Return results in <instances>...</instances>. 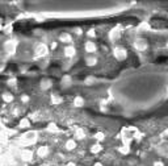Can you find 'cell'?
<instances>
[{
	"label": "cell",
	"mask_w": 168,
	"mask_h": 166,
	"mask_svg": "<svg viewBox=\"0 0 168 166\" xmlns=\"http://www.w3.org/2000/svg\"><path fill=\"white\" fill-rule=\"evenodd\" d=\"M74 32L78 33V36H80V34H81V29L80 28H75V29H74Z\"/></svg>",
	"instance_id": "29"
},
{
	"label": "cell",
	"mask_w": 168,
	"mask_h": 166,
	"mask_svg": "<svg viewBox=\"0 0 168 166\" xmlns=\"http://www.w3.org/2000/svg\"><path fill=\"white\" fill-rule=\"evenodd\" d=\"M9 86H12L13 88H16V78H12V79H8V82H7Z\"/></svg>",
	"instance_id": "24"
},
{
	"label": "cell",
	"mask_w": 168,
	"mask_h": 166,
	"mask_svg": "<svg viewBox=\"0 0 168 166\" xmlns=\"http://www.w3.org/2000/svg\"><path fill=\"white\" fill-rule=\"evenodd\" d=\"M59 41L62 42H71L72 41V36L67 32H63V33L59 34Z\"/></svg>",
	"instance_id": "12"
},
{
	"label": "cell",
	"mask_w": 168,
	"mask_h": 166,
	"mask_svg": "<svg viewBox=\"0 0 168 166\" xmlns=\"http://www.w3.org/2000/svg\"><path fill=\"white\" fill-rule=\"evenodd\" d=\"M5 32H7V33H9V32H12V27H11V25H8L7 29H5Z\"/></svg>",
	"instance_id": "30"
},
{
	"label": "cell",
	"mask_w": 168,
	"mask_h": 166,
	"mask_svg": "<svg viewBox=\"0 0 168 166\" xmlns=\"http://www.w3.org/2000/svg\"><path fill=\"white\" fill-rule=\"evenodd\" d=\"M48 130H49V132H53V133L58 132V127H57V124H54V123L49 124V125H48Z\"/></svg>",
	"instance_id": "21"
},
{
	"label": "cell",
	"mask_w": 168,
	"mask_h": 166,
	"mask_svg": "<svg viewBox=\"0 0 168 166\" xmlns=\"http://www.w3.org/2000/svg\"><path fill=\"white\" fill-rule=\"evenodd\" d=\"M121 37V32H120V28H114L110 30V33H109V38L112 40V41H116V40H118Z\"/></svg>",
	"instance_id": "9"
},
{
	"label": "cell",
	"mask_w": 168,
	"mask_h": 166,
	"mask_svg": "<svg viewBox=\"0 0 168 166\" xmlns=\"http://www.w3.org/2000/svg\"><path fill=\"white\" fill-rule=\"evenodd\" d=\"M21 101H22V103H28V101H29V96H28V95L22 94L21 95Z\"/></svg>",
	"instance_id": "25"
},
{
	"label": "cell",
	"mask_w": 168,
	"mask_h": 166,
	"mask_svg": "<svg viewBox=\"0 0 168 166\" xmlns=\"http://www.w3.org/2000/svg\"><path fill=\"white\" fill-rule=\"evenodd\" d=\"M167 46H168V41H167Z\"/></svg>",
	"instance_id": "33"
},
{
	"label": "cell",
	"mask_w": 168,
	"mask_h": 166,
	"mask_svg": "<svg viewBox=\"0 0 168 166\" xmlns=\"http://www.w3.org/2000/svg\"><path fill=\"white\" fill-rule=\"evenodd\" d=\"M84 49H85V51H87V53H95L96 49H97V46L95 45V42L87 41V42L84 43Z\"/></svg>",
	"instance_id": "8"
},
{
	"label": "cell",
	"mask_w": 168,
	"mask_h": 166,
	"mask_svg": "<svg viewBox=\"0 0 168 166\" xmlns=\"http://www.w3.org/2000/svg\"><path fill=\"white\" fill-rule=\"evenodd\" d=\"M57 46H58L57 42H51V43H50V49H51V50H55V49H57Z\"/></svg>",
	"instance_id": "26"
},
{
	"label": "cell",
	"mask_w": 168,
	"mask_h": 166,
	"mask_svg": "<svg viewBox=\"0 0 168 166\" xmlns=\"http://www.w3.org/2000/svg\"><path fill=\"white\" fill-rule=\"evenodd\" d=\"M16 48H17V43H16V41H13V40H8V41H5V43H4V49L8 54L16 53Z\"/></svg>",
	"instance_id": "2"
},
{
	"label": "cell",
	"mask_w": 168,
	"mask_h": 166,
	"mask_svg": "<svg viewBox=\"0 0 168 166\" xmlns=\"http://www.w3.org/2000/svg\"><path fill=\"white\" fill-rule=\"evenodd\" d=\"M50 101H51V104H61L62 101H63V99H62L59 95H51Z\"/></svg>",
	"instance_id": "17"
},
{
	"label": "cell",
	"mask_w": 168,
	"mask_h": 166,
	"mask_svg": "<svg viewBox=\"0 0 168 166\" xmlns=\"http://www.w3.org/2000/svg\"><path fill=\"white\" fill-rule=\"evenodd\" d=\"M154 166H164V164H163V161H155Z\"/></svg>",
	"instance_id": "28"
},
{
	"label": "cell",
	"mask_w": 168,
	"mask_h": 166,
	"mask_svg": "<svg viewBox=\"0 0 168 166\" xmlns=\"http://www.w3.org/2000/svg\"><path fill=\"white\" fill-rule=\"evenodd\" d=\"M87 36L89 37V38H95L96 37V30L95 29H89V30L87 32Z\"/></svg>",
	"instance_id": "22"
},
{
	"label": "cell",
	"mask_w": 168,
	"mask_h": 166,
	"mask_svg": "<svg viewBox=\"0 0 168 166\" xmlns=\"http://www.w3.org/2000/svg\"><path fill=\"white\" fill-rule=\"evenodd\" d=\"M21 158L24 159V161H26V162L32 161V159H33V153H32L30 150H24L22 154H21Z\"/></svg>",
	"instance_id": "13"
},
{
	"label": "cell",
	"mask_w": 168,
	"mask_h": 166,
	"mask_svg": "<svg viewBox=\"0 0 168 166\" xmlns=\"http://www.w3.org/2000/svg\"><path fill=\"white\" fill-rule=\"evenodd\" d=\"M66 166H76L75 164H74V162H70V164H67Z\"/></svg>",
	"instance_id": "32"
},
{
	"label": "cell",
	"mask_w": 168,
	"mask_h": 166,
	"mask_svg": "<svg viewBox=\"0 0 168 166\" xmlns=\"http://www.w3.org/2000/svg\"><path fill=\"white\" fill-rule=\"evenodd\" d=\"M134 48L137 49L138 51H144L149 49V42L144 38H137L134 41Z\"/></svg>",
	"instance_id": "1"
},
{
	"label": "cell",
	"mask_w": 168,
	"mask_h": 166,
	"mask_svg": "<svg viewBox=\"0 0 168 166\" xmlns=\"http://www.w3.org/2000/svg\"><path fill=\"white\" fill-rule=\"evenodd\" d=\"M85 65L88 66V67H93V66L97 65V58L95 55H88L87 58H85Z\"/></svg>",
	"instance_id": "10"
},
{
	"label": "cell",
	"mask_w": 168,
	"mask_h": 166,
	"mask_svg": "<svg viewBox=\"0 0 168 166\" xmlns=\"http://www.w3.org/2000/svg\"><path fill=\"white\" fill-rule=\"evenodd\" d=\"M75 54H76V49L74 45H67L66 48H64V55H66V57L72 58Z\"/></svg>",
	"instance_id": "7"
},
{
	"label": "cell",
	"mask_w": 168,
	"mask_h": 166,
	"mask_svg": "<svg viewBox=\"0 0 168 166\" xmlns=\"http://www.w3.org/2000/svg\"><path fill=\"white\" fill-rule=\"evenodd\" d=\"M61 86L62 88H68V87L72 86V78L70 75H64L61 80Z\"/></svg>",
	"instance_id": "5"
},
{
	"label": "cell",
	"mask_w": 168,
	"mask_h": 166,
	"mask_svg": "<svg viewBox=\"0 0 168 166\" xmlns=\"http://www.w3.org/2000/svg\"><path fill=\"white\" fill-rule=\"evenodd\" d=\"M49 153H50V150H49L48 146H40V148H38V150H37L38 157H41V158H45V157H48Z\"/></svg>",
	"instance_id": "11"
},
{
	"label": "cell",
	"mask_w": 168,
	"mask_h": 166,
	"mask_svg": "<svg viewBox=\"0 0 168 166\" xmlns=\"http://www.w3.org/2000/svg\"><path fill=\"white\" fill-rule=\"evenodd\" d=\"M84 98H81V96H76L75 99H74V106L76 107V108H80V107H83L84 106Z\"/></svg>",
	"instance_id": "14"
},
{
	"label": "cell",
	"mask_w": 168,
	"mask_h": 166,
	"mask_svg": "<svg viewBox=\"0 0 168 166\" xmlns=\"http://www.w3.org/2000/svg\"><path fill=\"white\" fill-rule=\"evenodd\" d=\"M76 148V141L74 138H70V140H67V142H66V149L67 150H74Z\"/></svg>",
	"instance_id": "15"
},
{
	"label": "cell",
	"mask_w": 168,
	"mask_h": 166,
	"mask_svg": "<svg viewBox=\"0 0 168 166\" xmlns=\"http://www.w3.org/2000/svg\"><path fill=\"white\" fill-rule=\"evenodd\" d=\"M34 51H36L37 57H45V55H48V53H49V48L45 43H38Z\"/></svg>",
	"instance_id": "3"
},
{
	"label": "cell",
	"mask_w": 168,
	"mask_h": 166,
	"mask_svg": "<svg viewBox=\"0 0 168 166\" xmlns=\"http://www.w3.org/2000/svg\"><path fill=\"white\" fill-rule=\"evenodd\" d=\"M85 83H87V84H91V83H95V79H93V78H88V79L87 80H85Z\"/></svg>",
	"instance_id": "27"
},
{
	"label": "cell",
	"mask_w": 168,
	"mask_h": 166,
	"mask_svg": "<svg viewBox=\"0 0 168 166\" xmlns=\"http://www.w3.org/2000/svg\"><path fill=\"white\" fill-rule=\"evenodd\" d=\"M1 98H3V100H4V103H11V101H13V95L11 94V92H3Z\"/></svg>",
	"instance_id": "16"
},
{
	"label": "cell",
	"mask_w": 168,
	"mask_h": 166,
	"mask_svg": "<svg viewBox=\"0 0 168 166\" xmlns=\"http://www.w3.org/2000/svg\"><path fill=\"white\" fill-rule=\"evenodd\" d=\"M30 127V121H29V119H21L20 120V128H29Z\"/></svg>",
	"instance_id": "18"
},
{
	"label": "cell",
	"mask_w": 168,
	"mask_h": 166,
	"mask_svg": "<svg viewBox=\"0 0 168 166\" xmlns=\"http://www.w3.org/2000/svg\"><path fill=\"white\" fill-rule=\"evenodd\" d=\"M102 150V146L100 144H96V145H92L91 146V152L92 153H99V152H101Z\"/></svg>",
	"instance_id": "20"
},
{
	"label": "cell",
	"mask_w": 168,
	"mask_h": 166,
	"mask_svg": "<svg viewBox=\"0 0 168 166\" xmlns=\"http://www.w3.org/2000/svg\"><path fill=\"white\" fill-rule=\"evenodd\" d=\"M114 57H116V59H118V61H123V59H126V57H128V51L122 48H117V49H114Z\"/></svg>",
	"instance_id": "4"
},
{
	"label": "cell",
	"mask_w": 168,
	"mask_h": 166,
	"mask_svg": "<svg viewBox=\"0 0 168 166\" xmlns=\"http://www.w3.org/2000/svg\"><path fill=\"white\" fill-rule=\"evenodd\" d=\"M95 138L99 140V141H102V140L105 138V135H104V133H101V132H97L95 135Z\"/></svg>",
	"instance_id": "23"
},
{
	"label": "cell",
	"mask_w": 168,
	"mask_h": 166,
	"mask_svg": "<svg viewBox=\"0 0 168 166\" xmlns=\"http://www.w3.org/2000/svg\"><path fill=\"white\" fill-rule=\"evenodd\" d=\"M84 129H80V128H79V129H76V133H75V138L76 140H83L84 138Z\"/></svg>",
	"instance_id": "19"
},
{
	"label": "cell",
	"mask_w": 168,
	"mask_h": 166,
	"mask_svg": "<svg viewBox=\"0 0 168 166\" xmlns=\"http://www.w3.org/2000/svg\"><path fill=\"white\" fill-rule=\"evenodd\" d=\"M40 86H41V90L46 91V90H49L50 87H53V80L49 79V78H43V79L40 82Z\"/></svg>",
	"instance_id": "6"
},
{
	"label": "cell",
	"mask_w": 168,
	"mask_h": 166,
	"mask_svg": "<svg viewBox=\"0 0 168 166\" xmlns=\"http://www.w3.org/2000/svg\"><path fill=\"white\" fill-rule=\"evenodd\" d=\"M162 136H166V137H167V136H168V130H164L163 135H162Z\"/></svg>",
	"instance_id": "31"
}]
</instances>
